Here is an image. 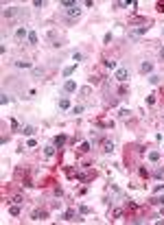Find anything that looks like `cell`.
Returning <instances> with one entry per match:
<instances>
[{
  "label": "cell",
  "mask_w": 164,
  "mask_h": 225,
  "mask_svg": "<svg viewBox=\"0 0 164 225\" xmlns=\"http://www.w3.org/2000/svg\"><path fill=\"white\" fill-rule=\"evenodd\" d=\"M149 203H153V205H164V197H153Z\"/></svg>",
  "instance_id": "obj_19"
},
{
  "label": "cell",
  "mask_w": 164,
  "mask_h": 225,
  "mask_svg": "<svg viewBox=\"0 0 164 225\" xmlns=\"http://www.w3.org/2000/svg\"><path fill=\"white\" fill-rule=\"evenodd\" d=\"M160 59H162V61H164V48H162V50H160Z\"/></svg>",
  "instance_id": "obj_38"
},
{
  "label": "cell",
  "mask_w": 164,
  "mask_h": 225,
  "mask_svg": "<svg viewBox=\"0 0 164 225\" xmlns=\"http://www.w3.org/2000/svg\"><path fill=\"white\" fill-rule=\"evenodd\" d=\"M129 114H131L129 109H121V114H118V116H121V118H127V116H129Z\"/></svg>",
  "instance_id": "obj_29"
},
{
  "label": "cell",
  "mask_w": 164,
  "mask_h": 225,
  "mask_svg": "<svg viewBox=\"0 0 164 225\" xmlns=\"http://www.w3.org/2000/svg\"><path fill=\"white\" fill-rule=\"evenodd\" d=\"M149 81L153 83V85H158V83H160V77H158V74H151V77H149Z\"/></svg>",
  "instance_id": "obj_21"
},
{
  "label": "cell",
  "mask_w": 164,
  "mask_h": 225,
  "mask_svg": "<svg viewBox=\"0 0 164 225\" xmlns=\"http://www.w3.org/2000/svg\"><path fill=\"white\" fill-rule=\"evenodd\" d=\"M158 11H160V13H164V2H158Z\"/></svg>",
  "instance_id": "obj_37"
},
{
  "label": "cell",
  "mask_w": 164,
  "mask_h": 225,
  "mask_svg": "<svg viewBox=\"0 0 164 225\" xmlns=\"http://www.w3.org/2000/svg\"><path fill=\"white\" fill-rule=\"evenodd\" d=\"M75 70H77V63H72V66H68V68L63 70V77H70V74L75 72Z\"/></svg>",
  "instance_id": "obj_17"
},
{
  "label": "cell",
  "mask_w": 164,
  "mask_h": 225,
  "mask_svg": "<svg viewBox=\"0 0 164 225\" xmlns=\"http://www.w3.org/2000/svg\"><path fill=\"white\" fill-rule=\"evenodd\" d=\"M72 59H75V63H79L81 59H83V55H81V53H75V55H72Z\"/></svg>",
  "instance_id": "obj_26"
},
{
  "label": "cell",
  "mask_w": 164,
  "mask_h": 225,
  "mask_svg": "<svg viewBox=\"0 0 164 225\" xmlns=\"http://www.w3.org/2000/svg\"><path fill=\"white\" fill-rule=\"evenodd\" d=\"M153 190H156V192H162V190H164V184H158L156 188H153Z\"/></svg>",
  "instance_id": "obj_35"
},
{
  "label": "cell",
  "mask_w": 164,
  "mask_h": 225,
  "mask_svg": "<svg viewBox=\"0 0 164 225\" xmlns=\"http://www.w3.org/2000/svg\"><path fill=\"white\" fill-rule=\"evenodd\" d=\"M0 103H2V105H7V103H9V96H7V94H2V98H0Z\"/></svg>",
  "instance_id": "obj_36"
},
{
  "label": "cell",
  "mask_w": 164,
  "mask_h": 225,
  "mask_svg": "<svg viewBox=\"0 0 164 225\" xmlns=\"http://www.w3.org/2000/svg\"><path fill=\"white\" fill-rule=\"evenodd\" d=\"M46 217H48L46 210H33V212H31V219H33V221H46Z\"/></svg>",
  "instance_id": "obj_4"
},
{
  "label": "cell",
  "mask_w": 164,
  "mask_h": 225,
  "mask_svg": "<svg viewBox=\"0 0 164 225\" xmlns=\"http://www.w3.org/2000/svg\"><path fill=\"white\" fill-rule=\"evenodd\" d=\"M44 74V68H33V77H42Z\"/></svg>",
  "instance_id": "obj_24"
},
{
  "label": "cell",
  "mask_w": 164,
  "mask_h": 225,
  "mask_svg": "<svg viewBox=\"0 0 164 225\" xmlns=\"http://www.w3.org/2000/svg\"><path fill=\"white\" fill-rule=\"evenodd\" d=\"M24 37H29V31H26V29H24V26H20V29H18V31H15V40H18V42H22V40H24Z\"/></svg>",
  "instance_id": "obj_6"
},
{
  "label": "cell",
  "mask_w": 164,
  "mask_h": 225,
  "mask_svg": "<svg viewBox=\"0 0 164 225\" xmlns=\"http://www.w3.org/2000/svg\"><path fill=\"white\" fill-rule=\"evenodd\" d=\"M112 214H114V219H121V217H123V212H121V210H114Z\"/></svg>",
  "instance_id": "obj_34"
},
{
  "label": "cell",
  "mask_w": 164,
  "mask_h": 225,
  "mask_svg": "<svg viewBox=\"0 0 164 225\" xmlns=\"http://www.w3.org/2000/svg\"><path fill=\"white\" fill-rule=\"evenodd\" d=\"M105 66L107 68H116V61L114 59H105Z\"/></svg>",
  "instance_id": "obj_27"
},
{
  "label": "cell",
  "mask_w": 164,
  "mask_h": 225,
  "mask_svg": "<svg viewBox=\"0 0 164 225\" xmlns=\"http://www.w3.org/2000/svg\"><path fill=\"white\" fill-rule=\"evenodd\" d=\"M114 151V142H109V140H103V153H112Z\"/></svg>",
  "instance_id": "obj_9"
},
{
  "label": "cell",
  "mask_w": 164,
  "mask_h": 225,
  "mask_svg": "<svg viewBox=\"0 0 164 225\" xmlns=\"http://www.w3.org/2000/svg\"><path fill=\"white\" fill-rule=\"evenodd\" d=\"M79 212H81V214H90V208H88V205H81Z\"/></svg>",
  "instance_id": "obj_31"
},
{
  "label": "cell",
  "mask_w": 164,
  "mask_h": 225,
  "mask_svg": "<svg viewBox=\"0 0 164 225\" xmlns=\"http://www.w3.org/2000/svg\"><path fill=\"white\" fill-rule=\"evenodd\" d=\"M61 219H63V221H72V219H75V210H68V212H63V214H61Z\"/></svg>",
  "instance_id": "obj_12"
},
{
  "label": "cell",
  "mask_w": 164,
  "mask_h": 225,
  "mask_svg": "<svg viewBox=\"0 0 164 225\" xmlns=\"http://www.w3.org/2000/svg\"><path fill=\"white\" fill-rule=\"evenodd\" d=\"M63 15H66L68 20H77V18L81 15V9H79V5H75L72 9H66V13H63Z\"/></svg>",
  "instance_id": "obj_3"
},
{
  "label": "cell",
  "mask_w": 164,
  "mask_h": 225,
  "mask_svg": "<svg viewBox=\"0 0 164 225\" xmlns=\"http://www.w3.org/2000/svg\"><path fill=\"white\" fill-rule=\"evenodd\" d=\"M147 157H149V162H158V160H160V153H158V151H149Z\"/></svg>",
  "instance_id": "obj_16"
},
{
  "label": "cell",
  "mask_w": 164,
  "mask_h": 225,
  "mask_svg": "<svg viewBox=\"0 0 164 225\" xmlns=\"http://www.w3.org/2000/svg\"><path fill=\"white\" fill-rule=\"evenodd\" d=\"M53 153H55V144H50V146H46V155H48V157H50V155H53Z\"/></svg>",
  "instance_id": "obj_28"
},
{
  "label": "cell",
  "mask_w": 164,
  "mask_h": 225,
  "mask_svg": "<svg viewBox=\"0 0 164 225\" xmlns=\"http://www.w3.org/2000/svg\"><path fill=\"white\" fill-rule=\"evenodd\" d=\"M26 40H29V44H37V33L29 31V37H26Z\"/></svg>",
  "instance_id": "obj_13"
},
{
  "label": "cell",
  "mask_w": 164,
  "mask_h": 225,
  "mask_svg": "<svg viewBox=\"0 0 164 225\" xmlns=\"http://www.w3.org/2000/svg\"><path fill=\"white\" fill-rule=\"evenodd\" d=\"M2 15L7 18V20H11V18H15V15H20V9H15V7H9V9H2Z\"/></svg>",
  "instance_id": "obj_5"
},
{
  "label": "cell",
  "mask_w": 164,
  "mask_h": 225,
  "mask_svg": "<svg viewBox=\"0 0 164 225\" xmlns=\"http://www.w3.org/2000/svg\"><path fill=\"white\" fill-rule=\"evenodd\" d=\"M149 31V26H136V29H129V40H138L144 33Z\"/></svg>",
  "instance_id": "obj_1"
},
{
  "label": "cell",
  "mask_w": 164,
  "mask_h": 225,
  "mask_svg": "<svg viewBox=\"0 0 164 225\" xmlns=\"http://www.w3.org/2000/svg\"><path fill=\"white\" fill-rule=\"evenodd\" d=\"M22 133H24V136H33V133H35V127H31V125L22 127Z\"/></svg>",
  "instance_id": "obj_15"
},
{
  "label": "cell",
  "mask_w": 164,
  "mask_h": 225,
  "mask_svg": "<svg viewBox=\"0 0 164 225\" xmlns=\"http://www.w3.org/2000/svg\"><path fill=\"white\" fill-rule=\"evenodd\" d=\"M68 107H70V101H68L66 96H63V98L59 101V109H68Z\"/></svg>",
  "instance_id": "obj_18"
},
{
  "label": "cell",
  "mask_w": 164,
  "mask_h": 225,
  "mask_svg": "<svg viewBox=\"0 0 164 225\" xmlns=\"http://www.w3.org/2000/svg\"><path fill=\"white\" fill-rule=\"evenodd\" d=\"M112 42V33H105V37H103V44H109Z\"/></svg>",
  "instance_id": "obj_30"
},
{
  "label": "cell",
  "mask_w": 164,
  "mask_h": 225,
  "mask_svg": "<svg viewBox=\"0 0 164 225\" xmlns=\"http://www.w3.org/2000/svg\"><path fill=\"white\" fill-rule=\"evenodd\" d=\"M81 111H83V105H75L72 107V114H81Z\"/></svg>",
  "instance_id": "obj_25"
},
{
  "label": "cell",
  "mask_w": 164,
  "mask_h": 225,
  "mask_svg": "<svg viewBox=\"0 0 164 225\" xmlns=\"http://www.w3.org/2000/svg\"><path fill=\"white\" fill-rule=\"evenodd\" d=\"M75 5L77 2H72V0H61V2H59V7H63V9H72Z\"/></svg>",
  "instance_id": "obj_14"
},
{
  "label": "cell",
  "mask_w": 164,
  "mask_h": 225,
  "mask_svg": "<svg viewBox=\"0 0 164 225\" xmlns=\"http://www.w3.org/2000/svg\"><path fill=\"white\" fill-rule=\"evenodd\" d=\"M15 66H18V68H33V63H31L29 59H20V61H15Z\"/></svg>",
  "instance_id": "obj_10"
},
{
  "label": "cell",
  "mask_w": 164,
  "mask_h": 225,
  "mask_svg": "<svg viewBox=\"0 0 164 225\" xmlns=\"http://www.w3.org/2000/svg\"><path fill=\"white\" fill-rule=\"evenodd\" d=\"M79 151H81V153H88V151H90V144H88V142H83V144L79 146Z\"/></svg>",
  "instance_id": "obj_23"
},
{
  "label": "cell",
  "mask_w": 164,
  "mask_h": 225,
  "mask_svg": "<svg viewBox=\"0 0 164 225\" xmlns=\"http://www.w3.org/2000/svg\"><path fill=\"white\" fill-rule=\"evenodd\" d=\"M53 144L55 146H63V144H66V136H57V138L53 140Z\"/></svg>",
  "instance_id": "obj_11"
},
{
  "label": "cell",
  "mask_w": 164,
  "mask_h": 225,
  "mask_svg": "<svg viewBox=\"0 0 164 225\" xmlns=\"http://www.w3.org/2000/svg\"><path fill=\"white\" fill-rule=\"evenodd\" d=\"M13 203H24V201H22V197H20V194H15V197H13Z\"/></svg>",
  "instance_id": "obj_33"
},
{
  "label": "cell",
  "mask_w": 164,
  "mask_h": 225,
  "mask_svg": "<svg viewBox=\"0 0 164 225\" xmlns=\"http://www.w3.org/2000/svg\"><path fill=\"white\" fill-rule=\"evenodd\" d=\"M77 90V83L75 81H66L63 83V92H66V94H70V92H75Z\"/></svg>",
  "instance_id": "obj_8"
},
{
  "label": "cell",
  "mask_w": 164,
  "mask_h": 225,
  "mask_svg": "<svg viewBox=\"0 0 164 225\" xmlns=\"http://www.w3.org/2000/svg\"><path fill=\"white\" fill-rule=\"evenodd\" d=\"M147 103H149V105H153V103H156V96L149 94V96H147Z\"/></svg>",
  "instance_id": "obj_32"
},
{
  "label": "cell",
  "mask_w": 164,
  "mask_h": 225,
  "mask_svg": "<svg viewBox=\"0 0 164 225\" xmlns=\"http://www.w3.org/2000/svg\"><path fill=\"white\" fill-rule=\"evenodd\" d=\"M140 72H142V74H151V72H153V63H151V61H144V63L140 66Z\"/></svg>",
  "instance_id": "obj_7"
},
{
  "label": "cell",
  "mask_w": 164,
  "mask_h": 225,
  "mask_svg": "<svg viewBox=\"0 0 164 225\" xmlns=\"http://www.w3.org/2000/svg\"><path fill=\"white\" fill-rule=\"evenodd\" d=\"M33 7H37V9L46 7V0H35V2H33Z\"/></svg>",
  "instance_id": "obj_20"
},
{
  "label": "cell",
  "mask_w": 164,
  "mask_h": 225,
  "mask_svg": "<svg viewBox=\"0 0 164 225\" xmlns=\"http://www.w3.org/2000/svg\"><path fill=\"white\" fill-rule=\"evenodd\" d=\"M9 212H11L13 217H18V214H20V208H18V205H11V208H9Z\"/></svg>",
  "instance_id": "obj_22"
},
{
  "label": "cell",
  "mask_w": 164,
  "mask_h": 225,
  "mask_svg": "<svg viewBox=\"0 0 164 225\" xmlns=\"http://www.w3.org/2000/svg\"><path fill=\"white\" fill-rule=\"evenodd\" d=\"M114 79H116V81H121V83L129 81V70H127V68H118L116 74H114Z\"/></svg>",
  "instance_id": "obj_2"
}]
</instances>
